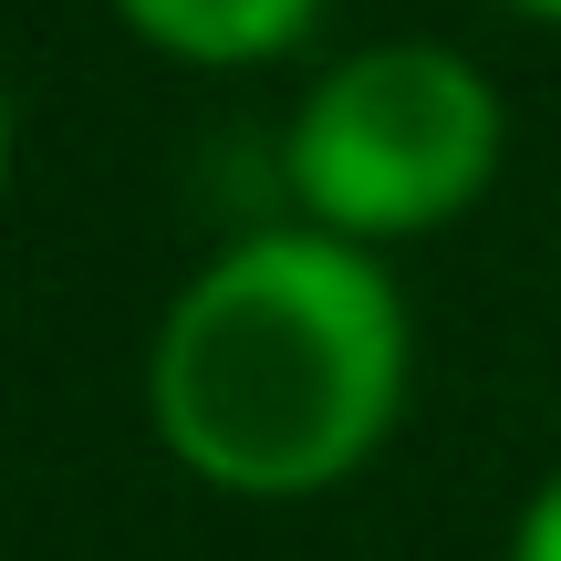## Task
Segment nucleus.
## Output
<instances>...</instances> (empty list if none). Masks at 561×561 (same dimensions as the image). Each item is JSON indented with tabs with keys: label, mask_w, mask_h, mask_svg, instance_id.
I'll return each mask as SVG.
<instances>
[{
	"label": "nucleus",
	"mask_w": 561,
	"mask_h": 561,
	"mask_svg": "<svg viewBox=\"0 0 561 561\" xmlns=\"http://www.w3.org/2000/svg\"><path fill=\"white\" fill-rule=\"evenodd\" d=\"M0 178H11V94H0Z\"/></svg>",
	"instance_id": "39448f33"
},
{
	"label": "nucleus",
	"mask_w": 561,
	"mask_h": 561,
	"mask_svg": "<svg viewBox=\"0 0 561 561\" xmlns=\"http://www.w3.org/2000/svg\"><path fill=\"white\" fill-rule=\"evenodd\" d=\"M115 21L187 73H250V62H280L312 32L322 0H115Z\"/></svg>",
	"instance_id": "7ed1b4c3"
},
{
	"label": "nucleus",
	"mask_w": 561,
	"mask_h": 561,
	"mask_svg": "<svg viewBox=\"0 0 561 561\" xmlns=\"http://www.w3.org/2000/svg\"><path fill=\"white\" fill-rule=\"evenodd\" d=\"M510 561H561V479H541V500L520 510V530H510Z\"/></svg>",
	"instance_id": "20e7f679"
},
{
	"label": "nucleus",
	"mask_w": 561,
	"mask_h": 561,
	"mask_svg": "<svg viewBox=\"0 0 561 561\" xmlns=\"http://www.w3.org/2000/svg\"><path fill=\"white\" fill-rule=\"evenodd\" d=\"M280 167L333 240H426L500 178V83L447 42H364L301 94Z\"/></svg>",
	"instance_id": "f03ea898"
},
{
	"label": "nucleus",
	"mask_w": 561,
	"mask_h": 561,
	"mask_svg": "<svg viewBox=\"0 0 561 561\" xmlns=\"http://www.w3.org/2000/svg\"><path fill=\"white\" fill-rule=\"evenodd\" d=\"M510 11H530V21H561V0H510Z\"/></svg>",
	"instance_id": "423d86ee"
},
{
	"label": "nucleus",
	"mask_w": 561,
	"mask_h": 561,
	"mask_svg": "<svg viewBox=\"0 0 561 561\" xmlns=\"http://www.w3.org/2000/svg\"><path fill=\"white\" fill-rule=\"evenodd\" d=\"M405 301L364 240L250 229L187 280L146 354V416L229 500H312L385 447L405 405Z\"/></svg>",
	"instance_id": "f257e3e1"
}]
</instances>
